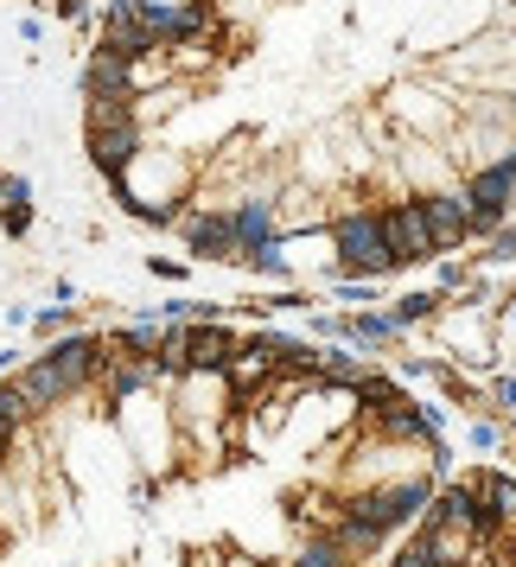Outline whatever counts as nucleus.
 Returning a JSON list of instances; mask_svg holds the SVG:
<instances>
[{"label":"nucleus","mask_w":516,"mask_h":567,"mask_svg":"<svg viewBox=\"0 0 516 567\" xmlns=\"http://www.w3.org/2000/svg\"><path fill=\"white\" fill-rule=\"evenodd\" d=\"M338 256H344V268H351V275L395 268V256H389V243H383V217H370V210L344 217V224H338Z\"/></svg>","instance_id":"f257e3e1"},{"label":"nucleus","mask_w":516,"mask_h":567,"mask_svg":"<svg viewBox=\"0 0 516 567\" xmlns=\"http://www.w3.org/2000/svg\"><path fill=\"white\" fill-rule=\"evenodd\" d=\"M510 198H516V166L504 159V166H491V173H478V179H472V198H465V224H472V230H491V224H504Z\"/></svg>","instance_id":"f03ea898"},{"label":"nucleus","mask_w":516,"mask_h":567,"mask_svg":"<svg viewBox=\"0 0 516 567\" xmlns=\"http://www.w3.org/2000/svg\"><path fill=\"white\" fill-rule=\"evenodd\" d=\"M383 243H389V256H395V261L440 256V249H434V230H427V210H421V198H414V205L383 210Z\"/></svg>","instance_id":"7ed1b4c3"},{"label":"nucleus","mask_w":516,"mask_h":567,"mask_svg":"<svg viewBox=\"0 0 516 567\" xmlns=\"http://www.w3.org/2000/svg\"><path fill=\"white\" fill-rule=\"evenodd\" d=\"M166 358L185 363V370H217L224 358H236V338L224 326H192V332H179L166 344Z\"/></svg>","instance_id":"20e7f679"},{"label":"nucleus","mask_w":516,"mask_h":567,"mask_svg":"<svg viewBox=\"0 0 516 567\" xmlns=\"http://www.w3.org/2000/svg\"><path fill=\"white\" fill-rule=\"evenodd\" d=\"M96 363H103V344H96V338H71V344L52 351V370H58L64 389H78L83 377H96Z\"/></svg>","instance_id":"39448f33"},{"label":"nucleus","mask_w":516,"mask_h":567,"mask_svg":"<svg viewBox=\"0 0 516 567\" xmlns=\"http://www.w3.org/2000/svg\"><path fill=\"white\" fill-rule=\"evenodd\" d=\"M421 210H427L434 249H453V243H465V236H472V224H465V198H421Z\"/></svg>","instance_id":"423d86ee"},{"label":"nucleus","mask_w":516,"mask_h":567,"mask_svg":"<svg viewBox=\"0 0 516 567\" xmlns=\"http://www.w3.org/2000/svg\"><path fill=\"white\" fill-rule=\"evenodd\" d=\"M20 389H27V402H32V409H52V402H64V395H71V389L58 383L52 358H39V363H32L27 377H20Z\"/></svg>","instance_id":"0eeeda50"},{"label":"nucleus","mask_w":516,"mask_h":567,"mask_svg":"<svg viewBox=\"0 0 516 567\" xmlns=\"http://www.w3.org/2000/svg\"><path fill=\"white\" fill-rule=\"evenodd\" d=\"M440 523H453V529L478 523V497H472V491H446V497H440Z\"/></svg>","instance_id":"6e6552de"},{"label":"nucleus","mask_w":516,"mask_h":567,"mask_svg":"<svg viewBox=\"0 0 516 567\" xmlns=\"http://www.w3.org/2000/svg\"><path fill=\"white\" fill-rule=\"evenodd\" d=\"M0 414H7L13 427H20V421L32 414V402H27V389H20V383H7V389H0Z\"/></svg>","instance_id":"1a4fd4ad"},{"label":"nucleus","mask_w":516,"mask_h":567,"mask_svg":"<svg viewBox=\"0 0 516 567\" xmlns=\"http://www.w3.org/2000/svg\"><path fill=\"white\" fill-rule=\"evenodd\" d=\"M478 497H485V504H504V516H516V485H510V478H485Z\"/></svg>","instance_id":"9d476101"},{"label":"nucleus","mask_w":516,"mask_h":567,"mask_svg":"<svg viewBox=\"0 0 516 567\" xmlns=\"http://www.w3.org/2000/svg\"><path fill=\"white\" fill-rule=\"evenodd\" d=\"M192 243L198 249H230V230L224 224H192Z\"/></svg>","instance_id":"9b49d317"},{"label":"nucleus","mask_w":516,"mask_h":567,"mask_svg":"<svg viewBox=\"0 0 516 567\" xmlns=\"http://www.w3.org/2000/svg\"><path fill=\"white\" fill-rule=\"evenodd\" d=\"M395 567H440L434 542H414V548H402V555H395Z\"/></svg>","instance_id":"f8f14e48"},{"label":"nucleus","mask_w":516,"mask_h":567,"mask_svg":"<svg viewBox=\"0 0 516 567\" xmlns=\"http://www.w3.org/2000/svg\"><path fill=\"white\" fill-rule=\"evenodd\" d=\"M326 370H332V383H358V363H351V358H332Z\"/></svg>","instance_id":"ddd939ff"},{"label":"nucleus","mask_w":516,"mask_h":567,"mask_svg":"<svg viewBox=\"0 0 516 567\" xmlns=\"http://www.w3.org/2000/svg\"><path fill=\"white\" fill-rule=\"evenodd\" d=\"M300 567H338V548H312V555H307Z\"/></svg>","instance_id":"4468645a"},{"label":"nucleus","mask_w":516,"mask_h":567,"mask_svg":"<svg viewBox=\"0 0 516 567\" xmlns=\"http://www.w3.org/2000/svg\"><path fill=\"white\" fill-rule=\"evenodd\" d=\"M7 446H13V421L0 414V460H7Z\"/></svg>","instance_id":"2eb2a0df"},{"label":"nucleus","mask_w":516,"mask_h":567,"mask_svg":"<svg viewBox=\"0 0 516 567\" xmlns=\"http://www.w3.org/2000/svg\"><path fill=\"white\" fill-rule=\"evenodd\" d=\"M510 166H516V159H510Z\"/></svg>","instance_id":"dca6fc26"}]
</instances>
